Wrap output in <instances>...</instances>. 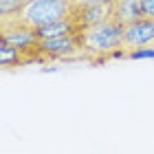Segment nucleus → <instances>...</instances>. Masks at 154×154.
<instances>
[{
    "label": "nucleus",
    "instance_id": "obj_1",
    "mask_svg": "<svg viewBox=\"0 0 154 154\" xmlns=\"http://www.w3.org/2000/svg\"><path fill=\"white\" fill-rule=\"evenodd\" d=\"M125 57V26L115 18L90 29H84V55L82 62L93 66L108 64L110 60Z\"/></svg>",
    "mask_w": 154,
    "mask_h": 154
},
{
    "label": "nucleus",
    "instance_id": "obj_2",
    "mask_svg": "<svg viewBox=\"0 0 154 154\" xmlns=\"http://www.w3.org/2000/svg\"><path fill=\"white\" fill-rule=\"evenodd\" d=\"M75 7H77L75 0H29L18 20L38 29V26L57 22V20L73 18Z\"/></svg>",
    "mask_w": 154,
    "mask_h": 154
},
{
    "label": "nucleus",
    "instance_id": "obj_3",
    "mask_svg": "<svg viewBox=\"0 0 154 154\" xmlns=\"http://www.w3.org/2000/svg\"><path fill=\"white\" fill-rule=\"evenodd\" d=\"M40 53L44 57V66L53 64V62H82L84 31L51 38V40H40Z\"/></svg>",
    "mask_w": 154,
    "mask_h": 154
},
{
    "label": "nucleus",
    "instance_id": "obj_4",
    "mask_svg": "<svg viewBox=\"0 0 154 154\" xmlns=\"http://www.w3.org/2000/svg\"><path fill=\"white\" fill-rule=\"evenodd\" d=\"M110 18H112V5H77L73 11V20L79 24L82 31L101 24Z\"/></svg>",
    "mask_w": 154,
    "mask_h": 154
},
{
    "label": "nucleus",
    "instance_id": "obj_5",
    "mask_svg": "<svg viewBox=\"0 0 154 154\" xmlns=\"http://www.w3.org/2000/svg\"><path fill=\"white\" fill-rule=\"evenodd\" d=\"M143 16V0H115L112 2V18L123 26L132 24Z\"/></svg>",
    "mask_w": 154,
    "mask_h": 154
},
{
    "label": "nucleus",
    "instance_id": "obj_6",
    "mask_svg": "<svg viewBox=\"0 0 154 154\" xmlns=\"http://www.w3.org/2000/svg\"><path fill=\"white\" fill-rule=\"evenodd\" d=\"M77 31H82V29H79V24H77L73 18L57 20V22H51V24H44V26H38L35 29L40 40H51V38L68 35V33H77Z\"/></svg>",
    "mask_w": 154,
    "mask_h": 154
},
{
    "label": "nucleus",
    "instance_id": "obj_7",
    "mask_svg": "<svg viewBox=\"0 0 154 154\" xmlns=\"http://www.w3.org/2000/svg\"><path fill=\"white\" fill-rule=\"evenodd\" d=\"M0 66L5 71H9V68H22V66H29V60H26V55L20 48L7 44V42H0Z\"/></svg>",
    "mask_w": 154,
    "mask_h": 154
},
{
    "label": "nucleus",
    "instance_id": "obj_8",
    "mask_svg": "<svg viewBox=\"0 0 154 154\" xmlns=\"http://www.w3.org/2000/svg\"><path fill=\"white\" fill-rule=\"evenodd\" d=\"M29 0H0V22H11L22 16Z\"/></svg>",
    "mask_w": 154,
    "mask_h": 154
},
{
    "label": "nucleus",
    "instance_id": "obj_9",
    "mask_svg": "<svg viewBox=\"0 0 154 154\" xmlns=\"http://www.w3.org/2000/svg\"><path fill=\"white\" fill-rule=\"evenodd\" d=\"M123 60H154V44L152 46L130 48V51H125V57Z\"/></svg>",
    "mask_w": 154,
    "mask_h": 154
},
{
    "label": "nucleus",
    "instance_id": "obj_10",
    "mask_svg": "<svg viewBox=\"0 0 154 154\" xmlns=\"http://www.w3.org/2000/svg\"><path fill=\"white\" fill-rule=\"evenodd\" d=\"M143 13L148 18H154V0H143Z\"/></svg>",
    "mask_w": 154,
    "mask_h": 154
},
{
    "label": "nucleus",
    "instance_id": "obj_11",
    "mask_svg": "<svg viewBox=\"0 0 154 154\" xmlns=\"http://www.w3.org/2000/svg\"><path fill=\"white\" fill-rule=\"evenodd\" d=\"M77 5H112L115 0H75Z\"/></svg>",
    "mask_w": 154,
    "mask_h": 154
}]
</instances>
